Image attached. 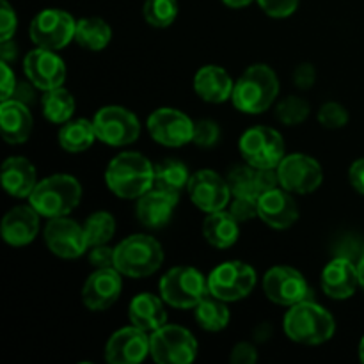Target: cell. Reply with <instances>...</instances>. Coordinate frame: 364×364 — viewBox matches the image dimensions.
<instances>
[{"label":"cell","instance_id":"1","mask_svg":"<svg viewBox=\"0 0 364 364\" xmlns=\"http://www.w3.org/2000/svg\"><path fill=\"white\" fill-rule=\"evenodd\" d=\"M105 181L117 198L139 199L153 188L155 166L141 153H119L110 160L105 171Z\"/></svg>","mask_w":364,"mask_h":364},{"label":"cell","instance_id":"2","mask_svg":"<svg viewBox=\"0 0 364 364\" xmlns=\"http://www.w3.org/2000/svg\"><path fill=\"white\" fill-rule=\"evenodd\" d=\"M279 95L276 71L267 64H255L242 73L233 89L235 109L245 114H262Z\"/></svg>","mask_w":364,"mask_h":364},{"label":"cell","instance_id":"3","mask_svg":"<svg viewBox=\"0 0 364 364\" xmlns=\"http://www.w3.org/2000/svg\"><path fill=\"white\" fill-rule=\"evenodd\" d=\"M283 326L287 336L301 345L326 343L336 331L333 315L313 301L290 306L284 315Z\"/></svg>","mask_w":364,"mask_h":364},{"label":"cell","instance_id":"4","mask_svg":"<svg viewBox=\"0 0 364 364\" xmlns=\"http://www.w3.org/2000/svg\"><path fill=\"white\" fill-rule=\"evenodd\" d=\"M82 199V187L77 178L70 174H53L38 181L28 203L43 217H66L73 212Z\"/></svg>","mask_w":364,"mask_h":364},{"label":"cell","instance_id":"5","mask_svg":"<svg viewBox=\"0 0 364 364\" xmlns=\"http://www.w3.org/2000/svg\"><path fill=\"white\" fill-rule=\"evenodd\" d=\"M164 249L149 235H132L124 238L114 252L116 269L128 277H148L162 267Z\"/></svg>","mask_w":364,"mask_h":364},{"label":"cell","instance_id":"6","mask_svg":"<svg viewBox=\"0 0 364 364\" xmlns=\"http://www.w3.org/2000/svg\"><path fill=\"white\" fill-rule=\"evenodd\" d=\"M208 294V279L194 267H174L160 279L164 302L176 309H194Z\"/></svg>","mask_w":364,"mask_h":364},{"label":"cell","instance_id":"7","mask_svg":"<svg viewBox=\"0 0 364 364\" xmlns=\"http://www.w3.org/2000/svg\"><path fill=\"white\" fill-rule=\"evenodd\" d=\"M240 148L242 159L245 164L256 167V169H263V167H270V169H277L281 160L284 159V139L277 130L270 127H252L245 132L238 142Z\"/></svg>","mask_w":364,"mask_h":364},{"label":"cell","instance_id":"8","mask_svg":"<svg viewBox=\"0 0 364 364\" xmlns=\"http://www.w3.org/2000/svg\"><path fill=\"white\" fill-rule=\"evenodd\" d=\"M151 358L160 364H188L198 355V341L180 326H162L149 336Z\"/></svg>","mask_w":364,"mask_h":364},{"label":"cell","instance_id":"9","mask_svg":"<svg viewBox=\"0 0 364 364\" xmlns=\"http://www.w3.org/2000/svg\"><path fill=\"white\" fill-rule=\"evenodd\" d=\"M256 284V272L244 262L220 263L208 276V290L224 302H235L247 297Z\"/></svg>","mask_w":364,"mask_h":364},{"label":"cell","instance_id":"10","mask_svg":"<svg viewBox=\"0 0 364 364\" xmlns=\"http://www.w3.org/2000/svg\"><path fill=\"white\" fill-rule=\"evenodd\" d=\"M96 137L109 146H128L141 135L137 116L119 105H109L95 114Z\"/></svg>","mask_w":364,"mask_h":364},{"label":"cell","instance_id":"11","mask_svg":"<svg viewBox=\"0 0 364 364\" xmlns=\"http://www.w3.org/2000/svg\"><path fill=\"white\" fill-rule=\"evenodd\" d=\"M77 21L63 9H45L36 14L31 23V38L36 46L46 50H60L75 39Z\"/></svg>","mask_w":364,"mask_h":364},{"label":"cell","instance_id":"12","mask_svg":"<svg viewBox=\"0 0 364 364\" xmlns=\"http://www.w3.org/2000/svg\"><path fill=\"white\" fill-rule=\"evenodd\" d=\"M263 290L272 302L279 306L299 304L313 301V290L299 270L291 267H274L263 277Z\"/></svg>","mask_w":364,"mask_h":364},{"label":"cell","instance_id":"13","mask_svg":"<svg viewBox=\"0 0 364 364\" xmlns=\"http://www.w3.org/2000/svg\"><path fill=\"white\" fill-rule=\"evenodd\" d=\"M279 185L290 194H311L322 185L323 173L313 156L295 153L287 155L277 166Z\"/></svg>","mask_w":364,"mask_h":364},{"label":"cell","instance_id":"14","mask_svg":"<svg viewBox=\"0 0 364 364\" xmlns=\"http://www.w3.org/2000/svg\"><path fill=\"white\" fill-rule=\"evenodd\" d=\"M194 121L178 109L162 107L148 117V132L159 144L167 148H181L192 142Z\"/></svg>","mask_w":364,"mask_h":364},{"label":"cell","instance_id":"15","mask_svg":"<svg viewBox=\"0 0 364 364\" xmlns=\"http://www.w3.org/2000/svg\"><path fill=\"white\" fill-rule=\"evenodd\" d=\"M187 192L191 196L192 203L206 213L224 210L228 203L231 201V196H233L226 178L210 169H203L192 174Z\"/></svg>","mask_w":364,"mask_h":364},{"label":"cell","instance_id":"16","mask_svg":"<svg viewBox=\"0 0 364 364\" xmlns=\"http://www.w3.org/2000/svg\"><path fill=\"white\" fill-rule=\"evenodd\" d=\"M45 242L53 255L64 259L80 258L89 247L84 226L68 217H53L46 223Z\"/></svg>","mask_w":364,"mask_h":364},{"label":"cell","instance_id":"17","mask_svg":"<svg viewBox=\"0 0 364 364\" xmlns=\"http://www.w3.org/2000/svg\"><path fill=\"white\" fill-rule=\"evenodd\" d=\"M23 71L31 84L41 91L60 87L66 80L64 60L53 53V50L39 48V46L25 55Z\"/></svg>","mask_w":364,"mask_h":364},{"label":"cell","instance_id":"18","mask_svg":"<svg viewBox=\"0 0 364 364\" xmlns=\"http://www.w3.org/2000/svg\"><path fill=\"white\" fill-rule=\"evenodd\" d=\"M123 290L121 272L112 269H96L82 288V302L91 311H105L119 299Z\"/></svg>","mask_w":364,"mask_h":364},{"label":"cell","instance_id":"19","mask_svg":"<svg viewBox=\"0 0 364 364\" xmlns=\"http://www.w3.org/2000/svg\"><path fill=\"white\" fill-rule=\"evenodd\" d=\"M151 352L149 336L139 327H123L109 338L105 347V359L110 364H135L144 361Z\"/></svg>","mask_w":364,"mask_h":364},{"label":"cell","instance_id":"20","mask_svg":"<svg viewBox=\"0 0 364 364\" xmlns=\"http://www.w3.org/2000/svg\"><path fill=\"white\" fill-rule=\"evenodd\" d=\"M258 217L274 230H287L299 219V208L290 192L277 187L258 196Z\"/></svg>","mask_w":364,"mask_h":364},{"label":"cell","instance_id":"21","mask_svg":"<svg viewBox=\"0 0 364 364\" xmlns=\"http://www.w3.org/2000/svg\"><path fill=\"white\" fill-rule=\"evenodd\" d=\"M39 217L32 205L11 208L2 220L4 240L13 247L28 245L39 233Z\"/></svg>","mask_w":364,"mask_h":364},{"label":"cell","instance_id":"22","mask_svg":"<svg viewBox=\"0 0 364 364\" xmlns=\"http://www.w3.org/2000/svg\"><path fill=\"white\" fill-rule=\"evenodd\" d=\"M322 290L327 297L343 301L355 294L359 287L358 267L354 262L347 258L336 256L322 272Z\"/></svg>","mask_w":364,"mask_h":364},{"label":"cell","instance_id":"23","mask_svg":"<svg viewBox=\"0 0 364 364\" xmlns=\"http://www.w3.org/2000/svg\"><path fill=\"white\" fill-rule=\"evenodd\" d=\"M178 201L180 199H174L164 192L156 191V188H151L137 199L135 215L142 226L149 228V230H160V228L167 226L169 220L173 219Z\"/></svg>","mask_w":364,"mask_h":364},{"label":"cell","instance_id":"24","mask_svg":"<svg viewBox=\"0 0 364 364\" xmlns=\"http://www.w3.org/2000/svg\"><path fill=\"white\" fill-rule=\"evenodd\" d=\"M0 127L4 141L9 144H23L32 132V114L23 102L11 98L0 105Z\"/></svg>","mask_w":364,"mask_h":364},{"label":"cell","instance_id":"25","mask_svg":"<svg viewBox=\"0 0 364 364\" xmlns=\"http://www.w3.org/2000/svg\"><path fill=\"white\" fill-rule=\"evenodd\" d=\"M233 80L220 66H203L194 77L196 95L208 103H224L233 96Z\"/></svg>","mask_w":364,"mask_h":364},{"label":"cell","instance_id":"26","mask_svg":"<svg viewBox=\"0 0 364 364\" xmlns=\"http://www.w3.org/2000/svg\"><path fill=\"white\" fill-rule=\"evenodd\" d=\"M2 185L13 198H28L38 185L34 166L23 156H9L2 166Z\"/></svg>","mask_w":364,"mask_h":364},{"label":"cell","instance_id":"27","mask_svg":"<svg viewBox=\"0 0 364 364\" xmlns=\"http://www.w3.org/2000/svg\"><path fill=\"white\" fill-rule=\"evenodd\" d=\"M164 299H159L153 294H141L134 297L128 308L132 326L146 331V333H155L167 322V311L164 308Z\"/></svg>","mask_w":364,"mask_h":364},{"label":"cell","instance_id":"28","mask_svg":"<svg viewBox=\"0 0 364 364\" xmlns=\"http://www.w3.org/2000/svg\"><path fill=\"white\" fill-rule=\"evenodd\" d=\"M203 235L206 242L217 249H228L235 245L240 235V223L233 217V213L220 210V212L208 213L203 223Z\"/></svg>","mask_w":364,"mask_h":364},{"label":"cell","instance_id":"29","mask_svg":"<svg viewBox=\"0 0 364 364\" xmlns=\"http://www.w3.org/2000/svg\"><path fill=\"white\" fill-rule=\"evenodd\" d=\"M192 174L188 173L187 166L180 160H164L159 166H155V183L153 188L171 196L174 199H180L181 192L188 188Z\"/></svg>","mask_w":364,"mask_h":364},{"label":"cell","instance_id":"30","mask_svg":"<svg viewBox=\"0 0 364 364\" xmlns=\"http://www.w3.org/2000/svg\"><path fill=\"white\" fill-rule=\"evenodd\" d=\"M96 132L92 121L87 119H70L63 124L59 132L60 148L70 153L87 151L96 141Z\"/></svg>","mask_w":364,"mask_h":364},{"label":"cell","instance_id":"31","mask_svg":"<svg viewBox=\"0 0 364 364\" xmlns=\"http://www.w3.org/2000/svg\"><path fill=\"white\" fill-rule=\"evenodd\" d=\"M112 39V28L102 18H84L77 21V31H75V41L85 50L100 52L107 48V45Z\"/></svg>","mask_w":364,"mask_h":364},{"label":"cell","instance_id":"32","mask_svg":"<svg viewBox=\"0 0 364 364\" xmlns=\"http://www.w3.org/2000/svg\"><path fill=\"white\" fill-rule=\"evenodd\" d=\"M194 311L196 320H198L199 326L205 331H210V333H219V331L226 329L231 318V313L230 309H228V306L224 304V301L213 297L212 294L206 295V297L196 306Z\"/></svg>","mask_w":364,"mask_h":364},{"label":"cell","instance_id":"33","mask_svg":"<svg viewBox=\"0 0 364 364\" xmlns=\"http://www.w3.org/2000/svg\"><path fill=\"white\" fill-rule=\"evenodd\" d=\"M75 112V98L70 91L60 87L50 89L43 95V114L50 123H66Z\"/></svg>","mask_w":364,"mask_h":364},{"label":"cell","instance_id":"34","mask_svg":"<svg viewBox=\"0 0 364 364\" xmlns=\"http://www.w3.org/2000/svg\"><path fill=\"white\" fill-rule=\"evenodd\" d=\"M84 231L89 247L103 245L112 240L116 233V219L109 212H95L85 220Z\"/></svg>","mask_w":364,"mask_h":364},{"label":"cell","instance_id":"35","mask_svg":"<svg viewBox=\"0 0 364 364\" xmlns=\"http://www.w3.org/2000/svg\"><path fill=\"white\" fill-rule=\"evenodd\" d=\"M142 13L151 27H171L178 16V2L176 0H146Z\"/></svg>","mask_w":364,"mask_h":364},{"label":"cell","instance_id":"36","mask_svg":"<svg viewBox=\"0 0 364 364\" xmlns=\"http://www.w3.org/2000/svg\"><path fill=\"white\" fill-rule=\"evenodd\" d=\"M277 119L283 124L294 127L301 124L308 119L309 116V103L301 96H287L276 109Z\"/></svg>","mask_w":364,"mask_h":364},{"label":"cell","instance_id":"37","mask_svg":"<svg viewBox=\"0 0 364 364\" xmlns=\"http://www.w3.org/2000/svg\"><path fill=\"white\" fill-rule=\"evenodd\" d=\"M255 173L256 169L252 166H249V164L247 166L231 167L226 181L230 185V191L233 194V198H237V196H256Z\"/></svg>","mask_w":364,"mask_h":364},{"label":"cell","instance_id":"38","mask_svg":"<svg viewBox=\"0 0 364 364\" xmlns=\"http://www.w3.org/2000/svg\"><path fill=\"white\" fill-rule=\"evenodd\" d=\"M318 123L329 130H338L348 123V112L336 102H327L318 110Z\"/></svg>","mask_w":364,"mask_h":364},{"label":"cell","instance_id":"39","mask_svg":"<svg viewBox=\"0 0 364 364\" xmlns=\"http://www.w3.org/2000/svg\"><path fill=\"white\" fill-rule=\"evenodd\" d=\"M220 139V128L215 121L203 119L194 124V137L192 142L199 148H212L219 142Z\"/></svg>","mask_w":364,"mask_h":364},{"label":"cell","instance_id":"40","mask_svg":"<svg viewBox=\"0 0 364 364\" xmlns=\"http://www.w3.org/2000/svg\"><path fill=\"white\" fill-rule=\"evenodd\" d=\"M230 212L238 223H247L255 219L258 215V196H237L231 201Z\"/></svg>","mask_w":364,"mask_h":364},{"label":"cell","instance_id":"41","mask_svg":"<svg viewBox=\"0 0 364 364\" xmlns=\"http://www.w3.org/2000/svg\"><path fill=\"white\" fill-rule=\"evenodd\" d=\"M259 7L272 18H287L295 13L299 0H258Z\"/></svg>","mask_w":364,"mask_h":364},{"label":"cell","instance_id":"42","mask_svg":"<svg viewBox=\"0 0 364 364\" xmlns=\"http://www.w3.org/2000/svg\"><path fill=\"white\" fill-rule=\"evenodd\" d=\"M255 169H256V167H255ZM277 187H281L277 169H270V167L256 169V173H255L256 196H262V194H265V192L272 191V188H277Z\"/></svg>","mask_w":364,"mask_h":364},{"label":"cell","instance_id":"43","mask_svg":"<svg viewBox=\"0 0 364 364\" xmlns=\"http://www.w3.org/2000/svg\"><path fill=\"white\" fill-rule=\"evenodd\" d=\"M16 21L14 9L7 0H2L0 2V41H7L13 38L14 31H16Z\"/></svg>","mask_w":364,"mask_h":364},{"label":"cell","instance_id":"44","mask_svg":"<svg viewBox=\"0 0 364 364\" xmlns=\"http://www.w3.org/2000/svg\"><path fill=\"white\" fill-rule=\"evenodd\" d=\"M114 252H116V249L107 247L105 244L96 245V247H91V252H89V263L95 269H112V267H116Z\"/></svg>","mask_w":364,"mask_h":364},{"label":"cell","instance_id":"45","mask_svg":"<svg viewBox=\"0 0 364 364\" xmlns=\"http://www.w3.org/2000/svg\"><path fill=\"white\" fill-rule=\"evenodd\" d=\"M230 361L233 364H252L258 361V352H256V347L251 343H242L235 345V348L231 350Z\"/></svg>","mask_w":364,"mask_h":364},{"label":"cell","instance_id":"46","mask_svg":"<svg viewBox=\"0 0 364 364\" xmlns=\"http://www.w3.org/2000/svg\"><path fill=\"white\" fill-rule=\"evenodd\" d=\"M316 80V71L311 64H301L295 68L294 71V84L299 89H309L315 85Z\"/></svg>","mask_w":364,"mask_h":364},{"label":"cell","instance_id":"47","mask_svg":"<svg viewBox=\"0 0 364 364\" xmlns=\"http://www.w3.org/2000/svg\"><path fill=\"white\" fill-rule=\"evenodd\" d=\"M2 68V95H0V100L6 102V100L13 98V92L14 87H16V77H14V71L9 68V63H4L0 64Z\"/></svg>","mask_w":364,"mask_h":364},{"label":"cell","instance_id":"48","mask_svg":"<svg viewBox=\"0 0 364 364\" xmlns=\"http://www.w3.org/2000/svg\"><path fill=\"white\" fill-rule=\"evenodd\" d=\"M348 180H350L352 187L364 196V159L355 160L352 164L350 171H348Z\"/></svg>","mask_w":364,"mask_h":364},{"label":"cell","instance_id":"49","mask_svg":"<svg viewBox=\"0 0 364 364\" xmlns=\"http://www.w3.org/2000/svg\"><path fill=\"white\" fill-rule=\"evenodd\" d=\"M31 82V80H28ZM28 82H21V84H16V87H14V92H13V98L18 100V102H23L25 105L27 103H32L36 98V92L34 89L28 85Z\"/></svg>","mask_w":364,"mask_h":364},{"label":"cell","instance_id":"50","mask_svg":"<svg viewBox=\"0 0 364 364\" xmlns=\"http://www.w3.org/2000/svg\"><path fill=\"white\" fill-rule=\"evenodd\" d=\"M0 57L4 63H11L16 59V45L14 41L7 39V41H0Z\"/></svg>","mask_w":364,"mask_h":364},{"label":"cell","instance_id":"51","mask_svg":"<svg viewBox=\"0 0 364 364\" xmlns=\"http://www.w3.org/2000/svg\"><path fill=\"white\" fill-rule=\"evenodd\" d=\"M223 2L226 4V6L233 7V9H240V7L249 6V4H251L252 0H223Z\"/></svg>","mask_w":364,"mask_h":364},{"label":"cell","instance_id":"52","mask_svg":"<svg viewBox=\"0 0 364 364\" xmlns=\"http://www.w3.org/2000/svg\"><path fill=\"white\" fill-rule=\"evenodd\" d=\"M355 267H358V279H359V287H363L364 290V255L359 258V262L355 263Z\"/></svg>","mask_w":364,"mask_h":364},{"label":"cell","instance_id":"53","mask_svg":"<svg viewBox=\"0 0 364 364\" xmlns=\"http://www.w3.org/2000/svg\"><path fill=\"white\" fill-rule=\"evenodd\" d=\"M359 358H361V361L364 363V338L361 340V343H359Z\"/></svg>","mask_w":364,"mask_h":364}]
</instances>
